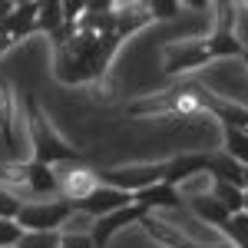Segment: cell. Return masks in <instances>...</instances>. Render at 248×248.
Masks as SVG:
<instances>
[{
	"label": "cell",
	"instance_id": "obj_7",
	"mask_svg": "<svg viewBox=\"0 0 248 248\" xmlns=\"http://www.w3.org/2000/svg\"><path fill=\"white\" fill-rule=\"evenodd\" d=\"M209 172V155L202 153H179L175 159H169L162 166V182L166 186H189L192 179H202Z\"/></svg>",
	"mask_w": 248,
	"mask_h": 248
},
{
	"label": "cell",
	"instance_id": "obj_22",
	"mask_svg": "<svg viewBox=\"0 0 248 248\" xmlns=\"http://www.w3.org/2000/svg\"><path fill=\"white\" fill-rule=\"evenodd\" d=\"M202 248H229V245H202Z\"/></svg>",
	"mask_w": 248,
	"mask_h": 248
},
{
	"label": "cell",
	"instance_id": "obj_3",
	"mask_svg": "<svg viewBox=\"0 0 248 248\" xmlns=\"http://www.w3.org/2000/svg\"><path fill=\"white\" fill-rule=\"evenodd\" d=\"M73 212H77L73 202H66V199L23 202V209H20V215H17V225L23 232H60Z\"/></svg>",
	"mask_w": 248,
	"mask_h": 248
},
{
	"label": "cell",
	"instance_id": "obj_13",
	"mask_svg": "<svg viewBox=\"0 0 248 248\" xmlns=\"http://www.w3.org/2000/svg\"><path fill=\"white\" fill-rule=\"evenodd\" d=\"M209 172H212V182H229V186H238V189L245 192V175L248 169L245 166H238L232 155H215V159H209Z\"/></svg>",
	"mask_w": 248,
	"mask_h": 248
},
{
	"label": "cell",
	"instance_id": "obj_12",
	"mask_svg": "<svg viewBox=\"0 0 248 248\" xmlns=\"http://www.w3.org/2000/svg\"><path fill=\"white\" fill-rule=\"evenodd\" d=\"M189 205H192V212L205 222V225H212V229H222L225 232V225L232 222V215L225 212V205L212 195V192H202V195H192L189 199Z\"/></svg>",
	"mask_w": 248,
	"mask_h": 248
},
{
	"label": "cell",
	"instance_id": "obj_17",
	"mask_svg": "<svg viewBox=\"0 0 248 248\" xmlns=\"http://www.w3.org/2000/svg\"><path fill=\"white\" fill-rule=\"evenodd\" d=\"M20 238H23V229H20L14 218H0V248H17Z\"/></svg>",
	"mask_w": 248,
	"mask_h": 248
},
{
	"label": "cell",
	"instance_id": "obj_4",
	"mask_svg": "<svg viewBox=\"0 0 248 248\" xmlns=\"http://www.w3.org/2000/svg\"><path fill=\"white\" fill-rule=\"evenodd\" d=\"M155 182H162V166H119V169H106L99 172V186H109V189H119L126 195H136V192L149 189Z\"/></svg>",
	"mask_w": 248,
	"mask_h": 248
},
{
	"label": "cell",
	"instance_id": "obj_18",
	"mask_svg": "<svg viewBox=\"0 0 248 248\" xmlns=\"http://www.w3.org/2000/svg\"><path fill=\"white\" fill-rule=\"evenodd\" d=\"M20 209H23V202H20L10 189H3V186H0V218H14V222H17Z\"/></svg>",
	"mask_w": 248,
	"mask_h": 248
},
{
	"label": "cell",
	"instance_id": "obj_19",
	"mask_svg": "<svg viewBox=\"0 0 248 248\" xmlns=\"http://www.w3.org/2000/svg\"><path fill=\"white\" fill-rule=\"evenodd\" d=\"M60 248H93L90 235H60Z\"/></svg>",
	"mask_w": 248,
	"mask_h": 248
},
{
	"label": "cell",
	"instance_id": "obj_6",
	"mask_svg": "<svg viewBox=\"0 0 248 248\" xmlns=\"http://www.w3.org/2000/svg\"><path fill=\"white\" fill-rule=\"evenodd\" d=\"M215 10H218V27H215V33L202 43L205 53H209V60H215V57H242L245 46L238 43L235 33H232V14H235V7H232V3H218Z\"/></svg>",
	"mask_w": 248,
	"mask_h": 248
},
{
	"label": "cell",
	"instance_id": "obj_21",
	"mask_svg": "<svg viewBox=\"0 0 248 248\" xmlns=\"http://www.w3.org/2000/svg\"><path fill=\"white\" fill-rule=\"evenodd\" d=\"M242 60H245V63H248V46H245V50H242Z\"/></svg>",
	"mask_w": 248,
	"mask_h": 248
},
{
	"label": "cell",
	"instance_id": "obj_9",
	"mask_svg": "<svg viewBox=\"0 0 248 248\" xmlns=\"http://www.w3.org/2000/svg\"><path fill=\"white\" fill-rule=\"evenodd\" d=\"M37 17H40V3H20L10 10V17L0 23V37H7L10 43L23 40L27 33L37 30Z\"/></svg>",
	"mask_w": 248,
	"mask_h": 248
},
{
	"label": "cell",
	"instance_id": "obj_16",
	"mask_svg": "<svg viewBox=\"0 0 248 248\" xmlns=\"http://www.w3.org/2000/svg\"><path fill=\"white\" fill-rule=\"evenodd\" d=\"M63 27H66V20H63V3H40L37 30L50 33V37H57Z\"/></svg>",
	"mask_w": 248,
	"mask_h": 248
},
{
	"label": "cell",
	"instance_id": "obj_2",
	"mask_svg": "<svg viewBox=\"0 0 248 248\" xmlns=\"http://www.w3.org/2000/svg\"><path fill=\"white\" fill-rule=\"evenodd\" d=\"M30 155L37 162H43V166H63V162H73L77 159L73 146H66L57 136V129L37 109L30 113Z\"/></svg>",
	"mask_w": 248,
	"mask_h": 248
},
{
	"label": "cell",
	"instance_id": "obj_20",
	"mask_svg": "<svg viewBox=\"0 0 248 248\" xmlns=\"http://www.w3.org/2000/svg\"><path fill=\"white\" fill-rule=\"evenodd\" d=\"M146 10H149V17H172V14H179V3H153Z\"/></svg>",
	"mask_w": 248,
	"mask_h": 248
},
{
	"label": "cell",
	"instance_id": "obj_10",
	"mask_svg": "<svg viewBox=\"0 0 248 248\" xmlns=\"http://www.w3.org/2000/svg\"><path fill=\"white\" fill-rule=\"evenodd\" d=\"M133 202L142 205L146 212H153V209H179V205H182V189L166 186V182H155V186H149V189L136 192Z\"/></svg>",
	"mask_w": 248,
	"mask_h": 248
},
{
	"label": "cell",
	"instance_id": "obj_1",
	"mask_svg": "<svg viewBox=\"0 0 248 248\" xmlns=\"http://www.w3.org/2000/svg\"><path fill=\"white\" fill-rule=\"evenodd\" d=\"M0 142L17 162H27V155H30V119L17 103L7 79H0Z\"/></svg>",
	"mask_w": 248,
	"mask_h": 248
},
{
	"label": "cell",
	"instance_id": "obj_5",
	"mask_svg": "<svg viewBox=\"0 0 248 248\" xmlns=\"http://www.w3.org/2000/svg\"><path fill=\"white\" fill-rule=\"evenodd\" d=\"M126 205H133V195H126V192L119 189H109V186H96L90 195H83L79 202H73V209L83 212V215H90V218H106V215H113V212L126 209Z\"/></svg>",
	"mask_w": 248,
	"mask_h": 248
},
{
	"label": "cell",
	"instance_id": "obj_14",
	"mask_svg": "<svg viewBox=\"0 0 248 248\" xmlns=\"http://www.w3.org/2000/svg\"><path fill=\"white\" fill-rule=\"evenodd\" d=\"M212 195H215V199H218V202H222V205H225V212H229V215H238V212H245V192L238 189V186H229V182H212Z\"/></svg>",
	"mask_w": 248,
	"mask_h": 248
},
{
	"label": "cell",
	"instance_id": "obj_15",
	"mask_svg": "<svg viewBox=\"0 0 248 248\" xmlns=\"http://www.w3.org/2000/svg\"><path fill=\"white\" fill-rule=\"evenodd\" d=\"M225 155H232L238 166L248 169V129H242V126H225Z\"/></svg>",
	"mask_w": 248,
	"mask_h": 248
},
{
	"label": "cell",
	"instance_id": "obj_11",
	"mask_svg": "<svg viewBox=\"0 0 248 248\" xmlns=\"http://www.w3.org/2000/svg\"><path fill=\"white\" fill-rule=\"evenodd\" d=\"M202 63H209V53L202 43H189V46H169V60H166V73H189L199 70Z\"/></svg>",
	"mask_w": 248,
	"mask_h": 248
},
{
	"label": "cell",
	"instance_id": "obj_8",
	"mask_svg": "<svg viewBox=\"0 0 248 248\" xmlns=\"http://www.w3.org/2000/svg\"><path fill=\"white\" fill-rule=\"evenodd\" d=\"M149 212L142 209V205H126V209L113 212V215H106V218H96L93 229H90V238H93V248H106V242L113 238L116 232L123 229V225H133V222H142Z\"/></svg>",
	"mask_w": 248,
	"mask_h": 248
}]
</instances>
